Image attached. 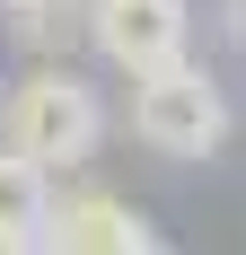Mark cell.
Here are the masks:
<instances>
[{
    "label": "cell",
    "mask_w": 246,
    "mask_h": 255,
    "mask_svg": "<svg viewBox=\"0 0 246 255\" xmlns=\"http://www.w3.org/2000/svg\"><path fill=\"white\" fill-rule=\"evenodd\" d=\"M97 141H106V97L71 71V62H35V71L0 97V150H18L35 176L88 167Z\"/></svg>",
    "instance_id": "obj_1"
},
{
    "label": "cell",
    "mask_w": 246,
    "mask_h": 255,
    "mask_svg": "<svg viewBox=\"0 0 246 255\" xmlns=\"http://www.w3.org/2000/svg\"><path fill=\"white\" fill-rule=\"evenodd\" d=\"M132 132L158 158H211L229 141V88L202 62H167V71L132 79Z\"/></svg>",
    "instance_id": "obj_2"
},
{
    "label": "cell",
    "mask_w": 246,
    "mask_h": 255,
    "mask_svg": "<svg viewBox=\"0 0 246 255\" xmlns=\"http://www.w3.org/2000/svg\"><path fill=\"white\" fill-rule=\"evenodd\" d=\"M79 35L115 62V71L149 79L185 62V35H194V0H88L79 9Z\"/></svg>",
    "instance_id": "obj_3"
},
{
    "label": "cell",
    "mask_w": 246,
    "mask_h": 255,
    "mask_svg": "<svg viewBox=\"0 0 246 255\" xmlns=\"http://www.w3.org/2000/svg\"><path fill=\"white\" fill-rule=\"evenodd\" d=\"M35 247L44 255H149L158 238H149V220L123 194H62V203L44 211V229H35Z\"/></svg>",
    "instance_id": "obj_4"
},
{
    "label": "cell",
    "mask_w": 246,
    "mask_h": 255,
    "mask_svg": "<svg viewBox=\"0 0 246 255\" xmlns=\"http://www.w3.org/2000/svg\"><path fill=\"white\" fill-rule=\"evenodd\" d=\"M53 211V176H35L18 150H0V247H26Z\"/></svg>",
    "instance_id": "obj_5"
},
{
    "label": "cell",
    "mask_w": 246,
    "mask_h": 255,
    "mask_svg": "<svg viewBox=\"0 0 246 255\" xmlns=\"http://www.w3.org/2000/svg\"><path fill=\"white\" fill-rule=\"evenodd\" d=\"M9 44L35 53V62H71V44H88V35H79V9H62V0H18L9 9Z\"/></svg>",
    "instance_id": "obj_6"
},
{
    "label": "cell",
    "mask_w": 246,
    "mask_h": 255,
    "mask_svg": "<svg viewBox=\"0 0 246 255\" xmlns=\"http://www.w3.org/2000/svg\"><path fill=\"white\" fill-rule=\"evenodd\" d=\"M220 35H238V44H246V0H220Z\"/></svg>",
    "instance_id": "obj_7"
},
{
    "label": "cell",
    "mask_w": 246,
    "mask_h": 255,
    "mask_svg": "<svg viewBox=\"0 0 246 255\" xmlns=\"http://www.w3.org/2000/svg\"><path fill=\"white\" fill-rule=\"evenodd\" d=\"M0 255H44V247H35V238H26V247H0Z\"/></svg>",
    "instance_id": "obj_8"
},
{
    "label": "cell",
    "mask_w": 246,
    "mask_h": 255,
    "mask_svg": "<svg viewBox=\"0 0 246 255\" xmlns=\"http://www.w3.org/2000/svg\"><path fill=\"white\" fill-rule=\"evenodd\" d=\"M62 9H88V0H62Z\"/></svg>",
    "instance_id": "obj_9"
},
{
    "label": "cell",
    "mask_w": 246,
    "mask_h": 255,
    "mask_svg": "<svg viewBox=\"0 0 246 255\" xmlns=\"http://www.w3.org/2000/svg\"><path fill=\"white\" fill-rule=\"evenodd\" d=\"M149 255H176V247H149Z\"/></svg>",
    "instance_id": "obj_10"
},
{
    "label": "cell",
    "mask_w": 246,
    "mask_h": 255,
    "mask_svg": "<svg viewBox=\"0 0 246 255\" xmlns=\"http://www.w3.org/2000/svg\"><path fill=\"white\" fill-rule=\"evenodd\" d=\"M0 97H9V79H0Z\"/></svg>",
    "instance_id": "obj_11"
}]
</instances>
